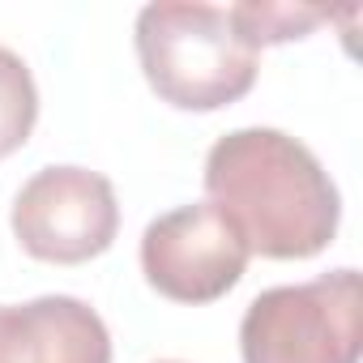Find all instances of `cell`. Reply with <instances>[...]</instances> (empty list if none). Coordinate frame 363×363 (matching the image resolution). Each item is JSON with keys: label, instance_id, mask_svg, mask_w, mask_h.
I'll return each instance as SVG.
<instances>
[{"label": "cell", "instance_id": "cell-5", "mask_svg": "<svg viewBox=\"0 0 363 363\" xmlns=\"http://www.w3.org/2000/svg\"><path fill=\"white\" fill-rule=\"evenodd\" d=\"M248 244L210 201L158 214L141 231V274L171 303H214L223 299L248 265Z\"/></svg>", "mask_w": 363, "mask_h": 363}, {"label": "cell", "instance_id": "cell-1", "mask_svg": "<svg viewBox=\"0 0 363 363\" xmlns=\"http://www.w3.org/2000/svg\"><path fill=\"white\" fill-rule=\"evenodd\" d=\"M210 206L227 214L248 252L308 261L337 235L342 197L320 158L282 128H231L206 154Z\"/></svg>", "mask_w": 363, "mask_h": 363}, {"label": "cell", "instance_id": "cell-2", "mask_svg": "<svg viewBox=\"0 0 363 363\" xmlns=\"http://www.w3.org/2000/svg\"><path fill=\"white\" fill-rule=\"evenodd\" d=\"M150 90L179 111H218L240 103L261 69V52L227 9L197 0H154L133 26Z\"/></svg>", "mask_w": 363, "mask_h": 363}, {"label": "cell", "instance_id": "cell-9", "mask_svg": "<svg viewBox=\"0 0 363 363\" xmlns=\"http://www.w3.org/2000/svg\"><path fill=\"white\" fill-rule=\"evenodd\" d=\"M158 363H179V359H158Z\"/></svg>", "mask_w": 363, "mask_h": 363}, {"label": "cell", "instance_id": "cell-7", "mask_svg": "<svg viewBox=\"0 0 363 363\" xmlns=\"http://www.w3.org/2000/svg\"><path fill=\"white\" fill-rule=\"evenodd\" d=\"M39 120V86L30 65L13 52L0 48V158L18 154Z\"/></svg>", "mask_w": 363, "mask_h": 363}, {"label": "cell", "instance_id": "cell-8", "mask_svg": "<svg viewBox=\"0 0 363 363\" xmlns=\"http://www.w3.org/2000/svg\"><path fill=\"white\" fill-rule=\"evenodd\" d=\"M231 22L240 26V35L261 52L269 43H291V39H303L312 26L329 22L325 9H295V5H261V0H244V5H231L227 9Z\"/></svg>", "mask_w": 363, "mask_h": 363}, {"label": "cell", "instance_id": "cell-3", "mask_svg": "<svg viewBox=\"0 0 363 363\" xmlns=\"http://www.w3.org/2000/svg\"><path fill=\"white\" fill-rule=\"evenodd\" d=\"M244 363H359L363 282L342 265L312 282L261 291L240 320Z\"/></svg>", "mask_w": 363, "mask_h": 363}, {"label": "cell", "instance_id": "cell-4", "mask_svg": "<svg viewBox=\"0 0 363 363\" xmlns=\"http://www.w3.org/2000/svg\"><path fill=\"white\" fill-rule=\"evenodd\" d=\"M9 223L35 261L82 265L111 248L120 231V206L103 171L60 162L35 171L18 189Z\"/></svg>", "mask_w": 363, "mask_h": 363}, {"label": "cell", "instance_id": "cell-6", "mask_svg": "<svg viewBox=\"0 0 363 363\" xmlns=\"http://www.w3.org/2000/svg\"><path fill=\"white\" fill-rule=\"evenodd\" d=\"M0 363H111V333L77 295L0 303Z\"/></svg>", "mask_w": 363, "mask_h": 363}]
</instances>
